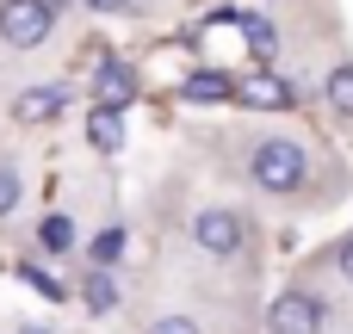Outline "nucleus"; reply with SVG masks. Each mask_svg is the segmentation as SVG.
<instances>
[{
	"label": "nucleus",
	"mask_w": 353,
	"mask_h": 334,
	"mask_svg": "<svg viewBox=\"0 0 353 334\" xmlns=\"http://www.w3.org/2000/svg\"><path fill=\"white\" fill-rule=\"evenodd\" d=\"M12 211H19V167L0 161V217H12Z\"/></svg>",
	"instance_id": "obj_16"
},
{
	"label": "nucleus",
	"mask_w": 353,
	"mask_h": 334,
	"mask_svg": "<svg viewBox=\"0 0 353 334\" xmlns=\"http://www.w3.org/2000/svg\"><path fill=\"white\" fill-rule=\"evenodd\" d=\"M56 31V0H0V37L12 50H37Z\"/></svg>",
	"instance_id": "obj_2"
},
{
	"label": "nucleus",
	"mask_w": 353,
	"mask_h": 334,
	"mask_svg": "<svg viewBox=\"0 0 353 334\" xmlns=\"http://www.w3.org/2000/svg\"><path fill=\"white\" fill-rule=\"evenodd\" d=\"M236 25H242V37H248L254 62H261V68H273V56H279V31H273L261 12H236Z\"/></svg>",
	"instance_id": "obj_9"
},
{
	"label": "nucleus",
	"mask_w": 353,
	"mask_h": 334,
	"mask_svg": "<svg viewBox=\"0 0 353 334\" xmlns=\"http://www.w3.org/2000/svg\"><path fill=\"white\" fill-rule=\"evenodd\" d=\"M93 12H118V6H130V0H87Z\"/></svg>",
	"instance_id": "obj_19"
},
{
	"label": "nucleus",
	"mask_w": 353,
	"mask_h": 334,
	"mask_svg": "<svg viewBox=\"0 0 353 334\" xmlns=\"http://www.w3.org/2000/svg\"><path fill=\"white\" fill-rule=\"evenodd\" d=\"M62 105H68V93H62V87H25V93L12 99V124H25V130H37V124H50V118H62Z\"/></svg>",
	"instance_id": "obj_7"
},
{
	"label": "nucleus",
	"mask_w": 353,
	"mask_h": 334,
	"mask_svg": "<svg viewBox=\"0 0 353 334\" xmlns=\"http://www.w3.org/2000/svg\"><path fill=\"white\" fill-rule=\"evenodd\" d=\"M19 334H50V328H19Z\"/></svg>",
	"instance_id": "obj_20"
},
{
	"label": "nucleus",
	"mask_w": 353,
	"mask_h": 334,
	"mask_svg": "<svg viewBox=\"0 0 353 334\" xmlns=\"http://www.w3.org/2000/svg\"><path fill=\"white\" fill-rule=\"evenodd\" d=\"M149 334H199V322H192V316H155Z\"/></svg>",
	"instance_id": "obj_17"
},
{
	"label": "nucleus",
	"mask_w": 353,
	"mask_h": 334,
	"mask_svg": "<svg viewBox=\"0 0 353 334\" xmlns=\"http://www.w3.org/2000/svg\"><path fill=\"white\" fill-rule=\"evenodd\" d=\"M248 174H254V186H261V192H298V186H304V174H310V155H304L292 136H267V143H254Z\"/></svg>",
	"instance_id": "obj_1"
},
{
	"label": "nucleus",
	"mask_w": 353,
	"mask_h": 334,
	"mask_svg": "<svg viewBox=\"0 0 353 334\" xmlns=\"http://www.w3.org/2000/svg\"><path fill=\"white\" fill-rule=\"evenodd\" d=\"M81 304H87L93 316H112V310H118V285H112L105 267H87V279H81Z\"/></svg>",
	"instance_id": "obj_10"
},
{
	"label": "nucleus",
	"mask_w": 353,
	"mask_h": 334,
	"mask_svg": "<svg viewBox=\"0 0 353 334\" xmlns=\"http://www.w3.org/2000/svg\"><path fill=\"white\" fill-rule=\"evenodd\" d=\"M329 105H335L341 118H353V62H341V68L329 74Z\"/></svg>",
	"instance_id": "obj_13"
},
{
	"label": "nucleus",
	"mask_w": 353,
	"mask_h": 334,
	"mask_svg": "<svg viewBox=\"0 0 353 334\" xmlns=\"http://www.w3.org/2000/svg\"><path fill=\"white\" fill-rule=\"evenodd\" d=\"M335 260H341V279H353V236L341 242V254H335Z\"/></svg>",
	"instance_id": "obj_18"
},
{
	"label": "nucleus",
	"mask_w": 353,
	"mask_h": 334,
	"mask_svg": "<svg viewBox=\"0 0 353 334\" xmlns=\"http://www.w3.org/2000/svg\"><path fill=\"white\" fill-rule=\"evenodd\" d=\"M37 242H43V248H50V254H68V248H74V223H68V217H56V211H50V217H43V223H37Z\"/></svg>",
	"instance_id": "obj_12"
},
{
	"label": "nucleus",
	"mask_w": 353,
	"mask_h": 334,
	"mask_svg": "<svg viewBox=\"0 0 353 334\" xmlns=\"http://www.w3.org/2000/svg\"><path fill=\"white\" fill-rule=\"evenodd\" d=\"M118 254H124V229H99L93 236V267H118Z\"/></svg>",
	"instance_id": "obj_15"
},
{
	"label": "nucleus",
	"mask_w": 353,
	"mask_h": 334,
	"mask_svg": "<svg viewBox=\"0 0 353 334\" xmlns=\"http://www.w3.org/2000/svg\"><path fill=\"white\" fill-rule=\"evenodd\" d=\"M87 143H93L99 155H118V149H124V118H118L112 105H93V112H87Z\"/></svg>",
	"instance_id": "obj_8"
},
{
	"label": "nucleus",
	"mask_w": 353,
	"mask_h": 334,
	"mask_svg": "<svg viewBox=\"0 0 353 334\" xmlns=\"http://www.w3.org/2000/svg\"><path fill=\"white\" fill-rule=\"evenodd\" d=\"M137 93H143V74H137L130 62H105V68L93 74V105H112V112H124Z\"/></svg>",
	"instance_id": "obj_6"
},
{
	"label": "nucleus",
	"mask_w": 353,
	"mask_h": 334,
	"mask_svg": "<svg viewBox=\"0 0 353 334\" xmlns=\"http://www.w3.org/2000/svg\"><path fill=\"white\" fill-rule=\"evenodd\" d=\"M323 298H310V291H279L273 298V310H267V328L273 334H323Z\"/></svg>",
	"instance_id": "obj_3"
},
{
	"label": "nucleus",
	"mask_w": 353,
	"mask_h": 334,
	"mask_svg": "<svg viewBox=\"0 0 353 334\" xmlns=\"http://www.w3.org/2000/svg\"><path fill=\"white\" fill-rule=\"evenodd\" d=\"M236 99H242V105H254V112H285L298 93H292V81H279L273 68H254V74H242V81H236Z\"/></svg>",
	"instance_id": "obj_4"
},
{
	"label": "nucleus",
	"mask_w": 353,
	"mask_h": 334,
	"mask_svg": "<svg viewBox=\"0 0 353 334\" xmlns=\"http://www.w3.org/2000/svg\"><path fill=\"white\" fill-rule=\"evenodd\" d=\"M19 279H25V285H31V291H43V298H50V304H62V298H68V285H62V279H56V273H43V267H19Z\"/></svg>",
	"instance_id": "obj_14"
},
{
	"label": "nucleus",
	"mask_w": 353,
	"mask_h": 334,
	"mask_svg": "<svg viewBox=\"0 0 353 334\" xmlns=\"http://www.w3.org/2000/svg\"><path fill=\"white\" fill-rule=\"evenodd\" d=\"M192 242L205 254H236L242 248V217L236 211H199L192 217Z\"/></svg>",
	"instance_id": "obj_5"
},
{
	"label": "nucleus",
	"mask_w": 353,
	"mask_h": 334,
	"mask_svg": "<svg viewBox=\"0 0 353 334\" xmlns=\"http://www.w3.org/2000/svg\"><path fill=\"white\" fill-rule=\"evenodd\" d=\"M180 99H199V105H211V99H236V87H230V74H211V68H199V74H186V81H180Z\"/></svg>",
	"instance_id": "obj_11"
}]
</instances>
